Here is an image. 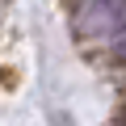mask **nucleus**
Instances as JSON below:
<instances>
[{"mask_svg":"<svg viewBox=\"0 0 126 126\" xmlns=\"http://www.w3.org/2000/svg\"><path fill=\"white\" fill-rule=\"evenodd\" d=\"M80 30L84 34H118L126 30V0H88L80 9Z\"/></svg>","mask_w":126,"mask_h":126,"instance_id":"f257e3e1","label":"nucleus"}]
</instances>
